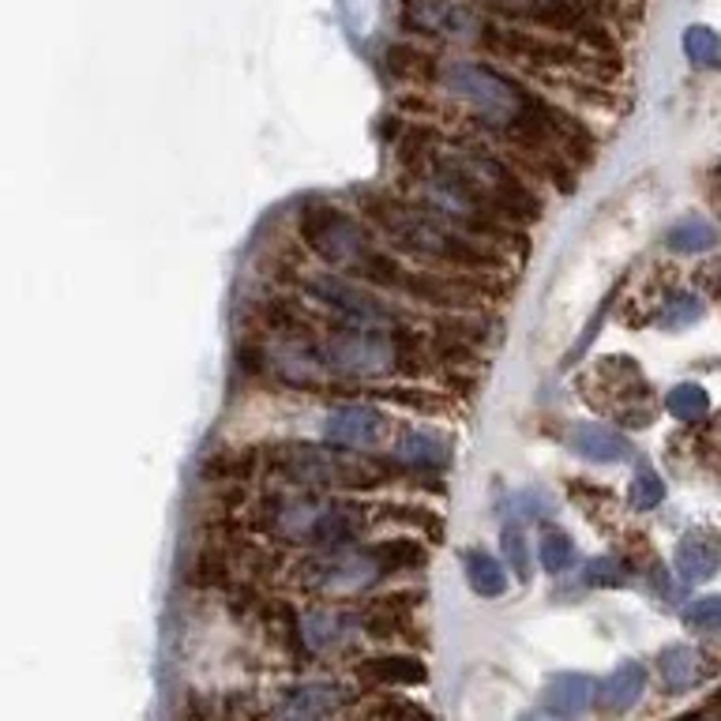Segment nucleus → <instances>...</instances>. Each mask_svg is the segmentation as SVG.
<instances>
[{"label":"nucleus","mask_w":721,"mask_h":721,"mask_svg":"<svg viewBox=\"0 0 721 721\" xmlns=\"http://www.w3.org/2000/svg\"><path fill=\"white\" fill-rule=\"evenodd\" d=\"M399 162L402 166H437V170L451 173L459 184L478 196L481 203H489L500 219L527 226L541 219V200L533 196L527 181H519L511 173V166L489 151V147L467 143V140H443V136L429 132H410L399 143Z\"/></svg>","instance_id":"nucleus-1"},{"label":"nucleus","mask_w":721,"mask_h":721,"mask_svg":"<svg viewBox=\"0 0 721 721\" xmlns=\"http://www.w3.org/2000/svg\"><path fill=\"white\" fill-rule=\"evenodd\" d=\"M358 203L399 249L413 252L418 260L448 267V271H489V267L503 263V256L489 241L451 230L448 222H440L437 214H429L421 203L407 200V196L369 189L358 192Z\"/></svg>","instance_id":"nucleus-2"},{"label":"nucleus","mask_w":721,"mask_h":721,"mask_svg":"<svg viewBox=\"0 0 721 721\" xmlns=\"http://www.w3.org/2000/svg\"><path fill=\"white\" fill-rule=\"evenodd\" d=\"M380 508H361L353 500L331 497V492H271L256 522L271 538L290 541V545L316 549H350L372 530Z\"/></svg>","instance_id":"nucleus-3"},{"label":"nucleus","mask_w":721,"mask_h":721,"mask_svg":"<svg viewBox=\"0 0 721 721\" xmlns=\"http://www.w3.org/2000/svg\"><path fill=\"white\" fill-rule=\"evenodd\" d=\"M316 350L323 369L342 380H380L429 369L424 346L410 328H339L323 334Z\"/></svg>","instance_id":"nucleus-4"},{"label":"nucleus","mask_w":721,"mask_h":721,"mask_svg":"<svg viewBox=\"0 0 721 721\" xmlns=\"http://www.w3.org/2000/svg\"><path fill=\"white\" fill-rule=\"evenodd\" d=\"M271 478L304 492H342V489H380L388 485L391 470L369 455H346V451L320 448V443H282L263 459Z\"/></svg>","instance_id":"nucleus-5"},{"label":"nucleus","mask_w":721,"mask_h":721,"mask_svg":"<svg viewBox=\"0 0 721 721\" xmlns=\"http://www.w3.org/2000/svg\"><path fill=\"white\" fill-rule=\"evenodd\" d=\"M293 582L312 594H328V598H342V594H364L377 582H383L391 571V560L383 545H350V549H316L309 557H301L298 564L290 568Z\"/></svg>","instance_id":"nucleus-6"},{"label":"nucleus","mask_w":721,"mask_h":721,"mask_svg":"<svg viewBox=\"0 0 721 721\" xmlns=\"http://www.w3.org/2000/svg\"><path fill=\"white\" fill-rule=\"evenodd\" d=\"M298 237L304 249L320 256L328 267H339V271H353V263L377 249L361 219H353L350 211L323 200H309L301 207Z\"/></svg>","instance_id":"nucleus-7"},{"label":"nucleus","mask_w":721,"mask_h":721,"mask_svg":"<svg viewBox=\"0 0 721 721\" xmlns=\"http://www.w3.org/2000/svg\"><path fill=\"white\" fill-rule=\"evenodd\" d=\"M301 286L312 301H320L323 309H331L339 316L346 328H407V312H402L399 304H391L388 298H380V293L364 290V286H358L353 279L320 271V274H309Z\"/></svg>","instance_id":"nucleus-8"},{"label":"nucleus","mask_w":721,"mask_h":721,"mask_svg":"<svg viewBox=\"0 0 721 721\" xmlns=\"http://www.w3.org/2000/svg\"><path fill=\"white\" fill-rule=\"evenodd\" d=\"M402 27L424 38L481 46L489 16L473 0H402Z\"/></svg>","instance_id":"nucleus-9"},{"label":"nucleus","mask_w":721,"mask_h":721,"mask_svg":"<svg viewBox=\"0 0 721 721\" xmlns=\"http://www.w3.org/2000/svg\"><path fill=\"white\" fill-rule=\"evenodd\" d=\"M350 707V688L331 680H304L274 695L271 721H334Z\"/></svg>","instance_id":"nucleus-10"},{"label":"nucleus","mask_w":721,"mask_h":721,"mask_svg":"<svg viewBox=\"0 0 721 721\" xmlns=\"http://www.w3.org/2000/svg\"><path fill=\"white\" fill-rule=\"evenodd\" d=\"M391 437V421L388 413H380L369 402H346V407L331 410L328 421H323V440L331 448H346V451H372L380 443H388Z\"/></svg>","instance_id":"nucleus-11"},{"label":"nucleus","mask_w":721,"mask_h":721,"mask_svg":"<svg viewBox=\"0 0 721 721\" xmlns=\"http://www.w3.org/2000/svg\"><path fill=\"white\" fill-rule=\"evenodd\" d=\"M364 631L361 612H346V609H323L312 605L301 612V647L309 654H334V650L350 647Z\"/></svg>","instance_id":"nucleus-12"},{"label":"nucleus","mask_w":721,"mask_h":721,"mask_svg":"<svg viewBox=\"0 0 721 721\" xmlns=\"http://www.w3.org/2000/svg\"><path fill=\"white\" fill-rule=\"evenodd\" d=\"M673 564H677L680 582H688V587L710 582L718 575V568H721V538L714 530H707V527L688 530L684 538H680V545H677Z\"/></svg>","instance_id":"nucleus-13"},{"label":"nucleus","mask_w":721,"mask_h":721,"mask_svg":"<svg viewBox=\"0 0 721 721\" xmlns=\"http://www.w3.org/2000/svg\"><path fill=\"white\" fill-rule=\"evenodd\" d=\"M568 443H571V451H579L582 459L605 462V467H612V462L631 459V440L620 437V432L609 429V424H598V421H579V424H571Z\"/></svg>","instance_id":"nucleus-14"},{"label":"nucleus","mask_w":721,"mask_h":721,"mask_svg":"<svg viewBox=\"0 0 721 721\" xmlns=\"http://www.w3.org/2000/svg\"><path fill=\"white\" fill-rule=\"evenodd\" d=\"M358 680L372 688H421L429 680V669L413 654H383L364 658L358 665Z\"/></svg>","instance_id":"nucleus-15"},{"label":"nucleus","mask_w":721,"mask_h":721,"mask_svg":"<svg viewBox=\"0 0 721 721\" xmlns=\"http://www.w3.org/2000/svg\"><path fill=\"white\" fill-rule=\"evenodd\" d=\"M647 691V669L639 665V661H624V665H617L612 673L601 680L598 688V707L605 710V714H624L643 699Z\"/></svg>","instance_id":"nucleus-16"},{"label":"nucleus","mask_w":721,"mask_h":721,"mask_svg":"<svg viewBox=\"0 0 721 721\" xmlns=\"http://www.w3.org/2000/svg\"><path fill=\"white\" fill-rule=\"evenodd\" d=\"M394 459L407 462L410 470H443L451 462V448L429 429H407L394 440Z\"/></svg>","instance_id":"nucleus-17"},{"label":"nucleus","mask_w":721,"mask_h":721,"mask_svg":"<svg viewBox=\"0 0 721 721\" xmlns=\"http://www.w3.org/2000/svg\"><path fill=\"white\" fill-rule=\"evenodd\" d=\"M545 703H549L552 714L575 718L590 703H598V684L590 677H582V673H560L545 691Z\"/></svg>","instance_id":"nucleus-18"},{"label":"nucleus","mask_w":721,"mask_h":721,"mask_svg":"<svg viewBox=\"0 0 721 721\" xmlns=\"http://www.w3.org/2000/svg\"><path fill=\"white\" fill-rule=\"evenodd\" d=\"M665 244L673 252H684V256L707 252V249H714V244H718V226L710 219H703V214H688V219H680L677 226H669Z\"/></svg>","instance_id":"nucleus-19"},{"label":"nucleus","mask_w":721,"mask_h":721,"mask_svg":"<svg viewBox=\"0 0 721 721\" xmlns=\"http://www.w3.org/2000/svg\"><path fill=\"white\" fill-rule=\"evenodd\" d=\"M467 579H470V590L481 598H500L503 590H508V571L500 568L497 557H489V552L473 549L467 552Z\"/></svg>","instance_id":"nucleus-20"},{"label":"nucleus","mask_w":721,"mask_h":721,"mask_svg":"<svg viewBox=\"0 0 721 721\" xmlns=\"http://www.w3.org/2000/svg\"><path fill=\"white\" fill-rule=\"evenodd\" d=\"M658 673L669 691H684L699 680V650L691 647H665L658 658Z\"/></svg>","instance_id":"nucleus-21"},{"label":"nucleus","mask_w":721,"mask_h":721,"mask_svg":"<svg viewBox=\"0 0 721 721\" xmlns=\"http://www.w3.org/2000/svg\"><path fill=\"white\" fill-rule=\"evenodd\" d=\"M665 410L673 413L677 421H703L710 410V399L699 383H677L673 391L665 394Z\"/></svg>","instance_id":"nucleus-22"},{"label":"nucleus","mask_w":721,"mask_h":721,"mask_svg":"<svg viewBox=\"0 0 721 721\" xmlns=\"http://www.w3.org/2000/svg\"><path fill=\"white\" fill-rule=\"evenodd\" d=\"M703 312H707V304L695 298V293H673L665 304H661V328L665 331H684L691 328V323H699L703 320Z\"/></svg>","instance_id":"nucleus-23"},{"label":"nucleus","mask_w":721,"mask_h":721,"mask_svg":"<svg viewBox=\"0 0 721 721\" xmlns=\"http://www.w3.org/2000/svg\"><path fill=\"white\" fill-rule=\"evenodd\" d=\"M538 560L549 575H564V571L571 568V560H575V545H571L568 533L545 530L541 533V545H538Z\"/></svg>","instance_id":"nucleus-24"},{"label":"nucleus","mask_w":721,"mask_h":721,"mask_svg":"<svg viewBox=\"0 0 721 721\" xmlns=\"http://www.w3.org/2000/svg\"><path fill=\"white\" fill-rule=\"evenodd\" d=\"M684 53L699 68H721V34H714L710 27H691L684 34Z\"/></svg>","instance_id":"nucleus-25"},{"label":"nucleus","mask_w":721,"mask_h":721,"mask_svg":"<svg viewBox=\"0 0 721 721\" xmlns=\"http://www.w3.org/2000/svg\"><path fill=\"white\" fill-rule=\"evenodd\" d=\"M661 500H665V481H661V473L650 467H639L635 478H631V508L654 511Z\"/></svg>","instance_id":"nucleus-26"},{"label":"nucleus","mask_w":721,"mask_h":721,"mask_svg":"<svg viewBox=\"0 0 721 721\" xmlns=\"http://www.w3.org/2000/svg\"><path fill=\"white\" fill-rule=\"evenodd\" d=\"M684 624L691 631H721V594L699 598L695 605H688Z\"/></svg>","instance_id":"nucleus-27"},{"label":"nucleus","mask_w":721,"mask_h":721,"mask_svg":"<svg viewBox=\"0 0 721 721\" xmlns=\"http://www.w3.org/2000/svg\"><path fill=\"white\" fill-rule=\"evenodd\" d=\"M503 557H508L511 571L527 582L530 579V552H527V538H522L519 527H508L503 530Z\"/></svg>","instance_id":"nucleus-28"},{"label":"nucleus","mask_w":721,"mask_h":721,"mask_svg":"<svg viewBox=\"0 0 721 721\" xmlns=\"http://www.w3.org/2000/svg\"><path fill=\"white\" fill-rule=\"evenodd\" d=\"M587 587H620L628 575H624V564L620 560H612V557H598V560H590L587 564Z\"/></svg>","instance_id":"nucleus-29"},{"label":"nucleus","mask_w":721,"mask_h":721,"mask_svg":"<svg viewBox=\"0 0 721 721\" xmlns=\"http://www.w3.org/2000/svg\"><path fill=\"white\" fill-rule=\"evenodd\" d=\"M508 508H515V519H527V515H538V511L549 508V503L541 500L538 492H519V497H511Z\"/></svg>","instance_id":"nucleus-30"},{"label":"nucleus","mask_w":721,"mask_h":721,"mask_svg":"<svg viewBox=\"0 0 721 721\" xmlns=\"http://www.w3.org/2000/svg\"><path fill=\"white\" fill-rule=\"evenodd\" d=\"M710 286L721 293V267H710Z\"/></svg>","instance_id":"nucleus-31"},{"label":"nucleus","mask_w":721,"mask_h":721,"mask_svg":"<svg viewBox=\"0 0 721 721\" xmlns=\"http://www.w3.org/2000/svg\"><path fill=\"white\" fill-rule=\"evenodd\" d=\"M522 721H564L560 714H530V718H522Z\"/></svg>","instance_id":"nucleus-32"},{"label":"nucleus","mask_w":721,"mask_h":721,"mask_svg":"<svg viewBox=\"0 0 721 721\" xmlns=\"http://www.w3.org/2000/svg\"><path fill=\"white\" fill-rule=\"evenodd\" d=\"M677 721H703V718H699V714H684V718H677Z\"/></svg>","instance_id":"nucleus-33"},{"label":"nucleus","mask_w":721,"mask_h":721,"mask_svg":"<svg viewBox=\"0 0 721 721\" xmlns=\"http://www.w3.org/2000/svg\"><path fill=\"white\" fill-rule=\"evenodd\" d=\"M718 703H721V695H718Z\"/></svg>","instance_id":"nucleus-34"}]
</instances>
